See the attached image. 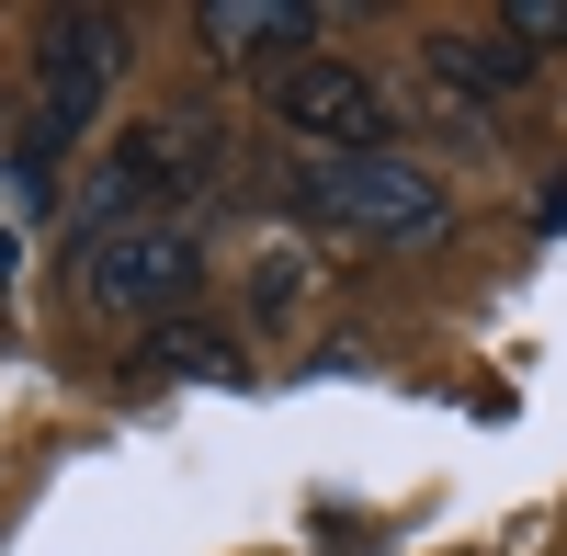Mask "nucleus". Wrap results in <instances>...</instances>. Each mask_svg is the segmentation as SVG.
<instances>
[{"label":"nucleus","instance_id":"obj_6","mask_svg":"<svg viewBox=\"0 0 567 556\" xmlns=\"http://www.w3.org/2000/svg\"><path fill=\"white\" fill-rule=\"evenodd\" d=\"M432 69H443L454 91H511V80L534 69V45L511 34V23H499V34H432Z\"/></svg>","mask_w":567,"mask_h":556},{"label":"nucleus","instance_id":"obj_8","mask_svg":"<svg viewBox=\"0 0 567 556\" xmlns=\"http://www.w3.org/2000/svg\"><path fill=\"white\" fill-rule=\"evenodd\" d=\"M171 363H194V375H239V352H227V341H171Z\"/></svg>","mask_w":567,"mask_h":556},{"label":"nucleus","instance_id":"obj_3","mask_svg":"<svg viewBox=\"0 0 567 556\" xmlns=\"http://www.w3.org/2000/svg\"><path fill=\"white\" fill-rule=\"evenodd\" d=\"M114 58H125V34L103 12H58L45 23V91H34V171H58V148H80L91 114H103V91H114Z\"/></svg>","mask_w":567,"mask_h":556},{"label":"nucleus","instance_id":"obj_2","mask_svg":"<svg viewBox=\"0 0 567 556\" xmlns=\"http://www.w3.org/2000/svg\"><path fill=\"white\" fill-rule=\"evenodd\" d=\"M194 272H205V239L171 227V216H125V227H103L80 250L91 307H114V318H159L171 296H194Z\"/></svg>","mask_w":567,"mask_h":556},{"label":"nucleus","instance_id":"obj_5","mask_svg":"<svg viewBox=\"0 0 567 556\" xmlns=\"http://www.w3.org/2000/svg\"><path fill=\"white\" fill-rule=\"evenodd\" d=\"M194 45L205 58H272V45H318V12L307 0H205Z\"/></svg>","mask_w":567,"mask_h":556},{"label":"nucleus","instance_id":"obj_4","mask_svg":"<svg viewBox=\"0 0 567 556\" xmlns=\"http://www.w3.org/2000/svg\"><path fill=\"white\" fill-rule=\"evenodd\" d=\"M272 114H284V136H307L318 159H374L386 148V103H374V80L341 69V58H296L272 80Z\"/></svg>","mask_w":567,"mask_h":556},{"label":"nucleus","instance_id":"obj_1","mask_svg":"<svg viewBox=\"0 0 567 556\" xmlns=\"http://www.w3.org/2000/svg\"><path fill=\"white\" fill-rule=\"evenodd\" d=\"M296 194H307V216L352 227V239H398V250H432L454 227V194L420 159H398V148H374V159H307Z\"/></svg>","mask_w":567,"mask_h":556},{"label":"nucleus","instance_id":"obj_7","mask_svg":"<svg viewBox=\"0 0 567 556\" xmlns=\"http://www.w3.org/2000/svg\"><path fill=\"white\" fill-rule=\"evenodd\" d=\"M182 136H194V125H148V148H125V159H114V205H125V194H159V182L194 171V148H182Z\"/></svg>","mask_w":567,"mask_h":556},{"label":"nucleus","instance_id":"obj_9","mask_svg":"<svg viewBox=\"0 0 567 556\" xmlns=\"http://www.w3.org/2000/svg\"><path fill=\"white\" fill-rule=\"evenodd\" d=\"M511 34H567V0H523V12H511Z\"/></svg>","mask_w":567,"mask_h":556}]
</instances>
